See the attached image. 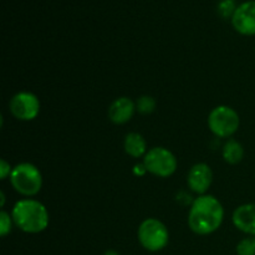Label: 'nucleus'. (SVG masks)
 Here are the masks:
<instances>
[{
	"mask_svg": "<svg viewBox=\"0 0 255 255\" xmlns=\"http://www.w3.org/2000/svg\"><path fill=\"white\" fill-rule=\"evenodd\" d=\"M224 219V208L221 202L211 194H202L192 203L188 213V226L198 236H208L221 228Z\"/></svg>",
	"mask_w": 255,
	"mask_h": 255,
	"instance_id": "obj_1",
	"label": "nucleus"
},
{
	"mask_svg": "<svg viewBox=\"0 0 255 255\" xmlns=\"http://www.w3.org/2000/svg\"><path fill=\"white\" fill-rule=\"evenodd\" d=\"M14 224L25 233L37 234L49 227L50 214L46 207L36 199H20L11 211Z\"/></svg>",
	"mask_w": 255,
	"mask_h": 255,
	"instance_id": "obj_2",
	"label": "nucleus"
},
{
	"mask_svg": "<svg viewBox=\"0 0 255 255\" xmlns=\"http://www.w3.org/2000/svg\"><path fill=\"white\" fill-rule=\"evenodd\" d=\"M10 183L12 188L22 196H36L42 187V174L36 166L29 162H24L16 164L12 168Z\"/></svg>",
	"mask_w": 255,
	"mask_h": 255,
	"instance_id": "obj_3",
	"label": "nucleus"
},
{
	"mask_svg": "<svg viewBox=\"0 0 255 255\" xmlns=\"http://www.w3.org/2000/svg\"><path fill=\"white\" fill-rule=\"evenodd\" d=\"M139 244L148 252H159L169 242V232L164 223L156 218H147L138 227Z\"/></svg>",
	"mask_w": 255,
	"mask_h": 255,
	"instance_id": "obj_4",
	"label": "nucleus"
},
{
	"mask_svg": "<svg viewBox=\"0 0 255 255\" xmlns=\"http://www.w3.org/2000/svg\"><path fill=\"white\" fill-rule=\"evenodd\" d=\"M239 126H241V119L238 112L226 105L214 107L208 116L209 129L219 138L233 136L238 131Z\"/></svg>",
	"mask_w": 255,
	"mask_h": 255,
	"instance_id": "obj_5",
	"label": "nucleus"
},
{
	"mask_svg": "<svg viewBox=\"0 0 255 255\" xmlns=\"http://www.w3.org/2000/svg\"><path fill=\"white\" fill-rule=\"evenodd\" d=\"M143 166L147 172L153 176L166 178L176 172L178 162L169 149L164 147H153L143 157Z\"/></svg>",
	"mask_w": 255,
	"mask_h": 255,
	"instance_id": "obj_6",
	"label": "nucleus"
},
{
	"mask_svg": "<svg viewBox=\"0 0 255 255\" xmlns=\"http://www.w3.org/2000/svg\"><path fill=\"white\" fill-rule=\"evenodd\" d=\"M40 101L36 95L29 91H21L11 97L9 104L10 112L20 121H32L40 114Z\"/></svg>",
	"mask_w": 255,
	"mask_h": 255,
	"instance_id": "obj_7",
	"label": "nucleus"
},
{
	"mask_svg": "<svg viewBox=\"0 0 255 255\" xmlns=\"http://www.w3.org/2000/svg\"><path fill=\"white\" fill-rule=\"evenodd\" d=\"M232 25L239 34L246 36H253L255 35V1L242 2L237 7L233 17H232Z\"/></svg>",
	"mask_w": 255,
	"mask_h": 255,
	"instance_id": "obj_8",
	"label": "nucleus"
},
{
	"mask_svg": "<svg viewBox=\"0 0 255 255\" xmlns=\"http://www.w3.org/2000/svg\"><path fill=\"white\" fill-rule=\"evenodd\" d=\"M213 182V172L207 163H197L189 169L187 183L188 187L199 196L206 194Z\"/></svg>",
	"mask_w": 255,
	"mask_h": 255,
	"instance_id": "obj_9",
	"label": "nucleus"
},
{
	"mask_svg": "<svg viewBox=\"0 0 255 255\" xmlns=\"http://www.w3.org/2000/svg\"><path fill=\"white\" fill-rule=\"evenodd\" d=\"M232 221L238 231L255 237V203L242 204L236 208Z\"/></svg>",
	"mask_w": 255,
	"mask_h": 255,
	"instance_id": "obj_10",
	"label": "nucleus"
},
{
	"mask_svg": "<svg viewBox=\"0 0 255 255\" xmlns=\"http://www.w3.org/2000/svg\"><path fill=\"white\" fill-rule=\"evenodd\" d=\"M136 104L128 97H119L115 100L109 109V117L114 124L124 125L133 117Z\"/></svg>",
	"mask_w": 255,
	"mask_h": 255,
	"instance_id": "obj_11",
	"label": "nucleus"
},
{
	"mask_svg": "<svg viewBox=\"0 0 255 255\" xmlns=\"http://www.w3.org/2000/svg\"><path fill=\"white\" fill-rule=\"evenodd\" d=\"M125 151L127 154H129L133 158H139V157H144L147 151V143L143 136L137 132H131L125 138Z\"/></svg>",
	"mask_w": 255,
	"mask_h": 255,
	"instance_id": "obj_12",
	"label": "nucleus"
},
{
	"mask_svg": "<svg viewBox=\"0 0 255 255\" xmlns=\"http://www.w3.org/2000/svg\"><path fill=\"white\" fill-rule=\"evenodd\" d=\"M224 161L229 164H238L244 157V148L236 139H229L226 142L222 151Z\"/></svg>",
	"mask_w": 255,
	"mask_h": 255,
	"instance_id": "obj_13",
	"label": "nucleus"
},
{
	"mask_svg": "<svg viewBox=\"0 0 255 255\" xmlns=\"http://www.w3.org/2000/svg\"><path fill=\"white\" fill-rule=\"evenodd\" d=\"M156 109V100L151 96H141L136 102V110L142 115H149Z\"/></svg>",
	"mask_w": 255,
	"mask_h": 255,
	"instance_id": "obj_14",
	"label": "nucleus"
},
{
	"mask_svg": "<svg viewBox=\"0 0 255 255\" xmlns=\"http://www.w3.org/2000/svg\"><path fill=\"white\" fill-rule=\"evenodd\" d=\"M237 254L238 255H255V237L248 236L242 239L237 246Z\"/></svg>",
	"mask_w": 255,
	"mask_h": 255,
	"instance_id": "obj_15",
	"label": "nucleus"
},
{
	"mask_svg": "<svg viewBox=\"0 0 255 255\" xmlns=\"http://www.w3.org/2000/svg\"><path fill=\"white\" fill-rule=\"evenodd\" d=\"M237 4H236V0H223V1L219 2L218 5V12L221 16L223 17H233L234 12L237 10Z\"/></svg>",
	"mask_w": 255,
	"mask_h": 255,
	"instance_id": "obj_16",
	"label": "nucleus"
},
{
	"mask_svg": "<svg viewBox=\"0 0 255 255\" xmlns=\"http://www.w3.org/2000/svg\"><path fill=\"white\" fill-rule=\"evenodd\" d=\"M12 223H14V221H12L11 214L5 211L0 212V236L6 237L11 232Z\"/></svg>",
	"mask_w": 255,
	"mask_h": 255,
	"instance_id": "obj_17",
	"label": "nucleus"
},
{
	"mask_svg": "<svg viewBox=\"0 0 255 255\" xmlns=\"http://www.w3.org/2000/svg\"><path fill=\"white\" fill-rule=\"evenodd\" d=\"M12 171V167L10 166L9 162H6L5 159H1L0 161V177L1 179H6L7 177H10Z\"/></svg>",
	"mask_w": 255,
	"mask_h": 255,
	"instance_id": "obj_18",
	"label": "nucleus"
},
{
	"mask_svg": "<svg viewBox=\"0 0 255 255\" xmlns=\"http://www.w3.org/2000/svg\"><path fill=\"white\" fill-rule=\"evenodd\" d=\"M147 172L146 167L143 166V163L142 164H137V166H134V173L136 174H139V176H143L144 173Z\"/></svg>",
	"mask_w": 255,
	"mask_h": 255,
	"instance_id": "obj_19",
	"label": "nucleus"
},
{
	"mask_svg": "<svg viewBox=\"0 0 255 255\" xmlns=\"http://www.w3.org/2000/svg\"><path fill=\"white\" fill-rule=\"evenodd\" d=\"M104 255H120L119 253H117L116 251H112V249H110V251H106L105 252Z\"/></svg>",
	"mask_w": 255,
	"mask_h": 255,
	"instance_id": "obj_20",
	"label": "nucleus"
},
{
	"mask_svg": "<svg viewBox=\"0 0 255 255\" xmlns=\"http://www.w3.org/2000/svg\"><path fill=\"white\" fill-rule=\"evenodd\" d=\"M0 199H1V207H4V204H5V194H4V192H0Z\"/></svg>",
	"mask_w": 255,
	"mask_h": 255,
	"instance_id": "obj_21",
	"label": "nucleus"
}]
</instances>
